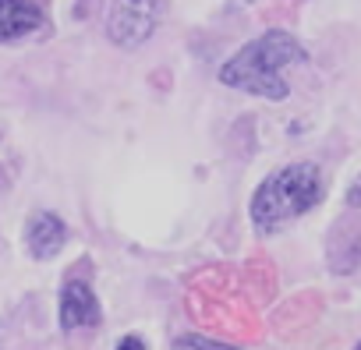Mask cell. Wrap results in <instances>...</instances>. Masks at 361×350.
Wrapping results in <instances>:
<instances>
[{"mask_svg": "<svg viewBox=\"0 0 361 350\" xmlns=\"http://www.w3.org/2000/svg\"><path fill=\"white\" fill-rule=\"evenodd\" d=\"M305 50L294 36L287 32H266L255 43L241 46L224 68H220V82L231 89H241L248 96H262V99H283L287 96V68L301 64Z\"/></svg>", "mask_w": 361, "mask_h": 350, "instance_id": "1", "label": "cell"}, {"mask_svg": "<svg viewBox=\"0 0 361 350\" xmlns=\"http://www.w3.org/2000/svg\"><path fill=\"white\" fill-rule=\"evenodd\" d=\"M322 202V173L315 163H290L259 185L252 199V223L259 234H276L290 220Z\"/></svg>", "mask_w": 361, "mask_h": 350, "instance_id": "2", "label": "cell"}, {"mask_svg": "<svg viewBox=\"0 0 361 350\" xmlns=\"http://www.w3.org/2000/svg\"><path fill=\"white\" fill-rule=\"evenodd\" d=\"M163 8H166V0H117L106 15V36L117 46L135 50L156 32Z\"/></svg>", "mask_w": 361, "mask_h": 350, "instance_id": "3", "label": "cell"}, {"mask_svg": "<svg viewBox=\"0 0 361 350\" xmlns=\"http://www.w3.org/2000/svg\"><path fill=\"white\" fill-rule=\"evenodd\" d=\"M99 318L103 315H99V301H96L92 287L82 280H71L61 294V329L64 332L85 329V325L92 329V325H99Z\"/></svg>", "mask_w": 361, "mask_h": 350, "instance_id": "4", "label": "cell"}, {"mask_svg": "<svg viewBox=\"0 0 361 350\" xmlns=\"http://www.w3.org/2000/svg\"><path fill=\"white\" fill-rule=\"evenodd\" d=\"M68 241V227L61 216L54 213H36L25 227V244L32 251V258H54Z\"/></svg>", "mask_w": 361, "mask_h": 350, "instance_id": "5", "label": "cell"}, {"mask_svg": "<svg viewBox=\"0 0 361 350\" xmlns=\"http://www.w3.org/2000/svg\"><path fill=\"white\" fill-rule=\"evenodd\" d=\"M39 22H43V11L29 4V0H0V43L36 32Z\"/></svg>", "mask_w": 361, "mask_h": 350, "instance_id": "6", "label": "cell"}, {"mask_svg": "<svg viewBox=\"0 0 361 350\" xmlns=\"http://www.w3.org/2000/svg\"><path fill=\"white\" fill-rule=\"evenodd\" d=\"M173 350H238V346H231V343H216V339L199 336V332H188V336H180V339L173 343Z\"/></svg>", "mask_w": 361, "mask_h": 350, "instance_id": "7", "label": "cell"}, {"mask_svg": "<svg viewBox=\"0 0 361 350\" xmlns=\"http://www.w3.org/2000/svg\"><path fill=\"white\" fill-rule=\"evenodd\" d=\"M117 350H145V343H142L138 336H124V339L117 343Z\"/></svg>", "mask_w": 361, "mask_h": 350, "instance_id": "8", "label": "cell"}, {"mask_svg": "<svg viewBox=\"0 0 361 350\" xmlns=\"http://www.w3.org/2000/svg\"><path fill=\"white\" fill-rule=\"evenodd\" d=\"M347 202H350V206H357V209H361V177H357V181H354V185H350V192H347Z\"/></svg>", "mask_w": 361, "mask_h": 350, "instance_id": "9", "label": "cell"}, {"mask_svg": "<svg viewBox=\"0 0 361 350\" xmlns=\"http://www.w3.org/2000/svg\"><path fill=\"white\" fill-rule=\"evenodd\" d=\"M354 350H361V343H357V346H354Z\"/></svg>", "mask_w": 361, "mask_h": 350, "instance_id": "10", "label": "cell"}]
</instances>
